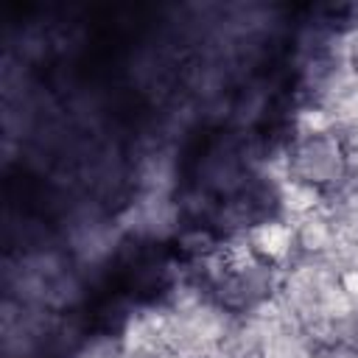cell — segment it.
Masks as SVG:
<instances>
[{"label":"cell","mask_w":358,"mask_h":358,"mask_svg":"<svg viewBox=\"0 0 358 358\" xmlns=\"http://www.w3.org/2000/svg\"><path fill=\"white\" fill-rule=\"evenodd\" d=\"M294 159H296V173L313 185H327L338 179L344 168L338 143L324 134H310L305 143H299Z\"/></svg>","instance_id":"6da1fadb"}]
</instances>
